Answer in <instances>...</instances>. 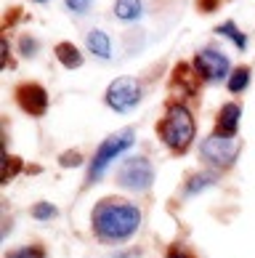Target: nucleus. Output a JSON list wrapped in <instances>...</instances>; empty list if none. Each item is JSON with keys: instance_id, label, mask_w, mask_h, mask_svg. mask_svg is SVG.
Masks as SVG:
<instances>
[{"instance_id": "f257e3e1", "label": "nucleus", "mask_w": 255, "mask_h": 258, "mask_svg": "<svg viewBox=\"0 0 255 258\" xmlns=\"http://www.w3.org/2000/svg\"><path fill=\"white\" fill-rule=\"evenodd\" d=\"M141 226V208L130 200L120 197H104L96 203L91 213V229L99 237V242H128Z\"/></svg>"}, {"instance_id": "f03ea898", "label": "nucleus", "mask_w": 255, "mask_h": 258, "mask_svg": "<svg viewBox=\"0 0 255 258\" xmlns=\"http://www.w3.org/2000/svg\"><path fill=\"white\" fill-rule=\"evenodd\" d=\"M194 131H197V122L184 104H170L162 120L157 122V133L162 139V144L173 149L176 155H184L189 149V144L194 141Z\"/></svg>"}, {"instance_id": "7ed1b4c3", "label": "nucleus", "mask_w": 255, "mask_h": 258, "mask_svg": "<svg viewBox=\"0 0 255 258\" xmlns=\"http://www.w3.org/2000/svg\"><path fill=\"white\" fill-rule=\"evenodd\" d=\"M136 141V131L133 128H122L117 133H112L109 139L101 141V147L93 152L91 165H88V184H96V181L104 178V173L109 170V165L115 162L122 152H128Z\"/></svg>"}, {"instance_id": "20e7f679", "label": "nucleus", "mask_w": 255, "mask_h": 258, "mask_svg": "<svg viewBox=\"0 0 255 258\" xmlns=\"http://www.w3.org/2000/svg\"><path fill=\"white\" fill-rule=\"evenodd\" d=\"M152 181H154V168L146 157H130L117 170V184L133 189V192H144V189L152 186Z\"/></svg>"}, {"instance_id": "39448f33", "label": "nucleus", "mask_w": 255, "mask_h": 258, "mask_svg": "<svg viewBox=\"0 0 255 258\" xmlns=\"http://www.w3.org/2000/svg\"><path fill=\"white\" fill-rule=\"evenodd\" d=\"M141 101V83L136 78H117V80H112L109 83V88H107V104L115 112H130L136 107V104Z\"/></svg>"}, {"instance_id": "423d86ee", "label": "nucleus", "mask_w": 255, "mask_h": 258, "mask_svg": "<svg viewBox=\"0 0 255 258\" xmlns=\"http://www.w3.org/2000/svg\"><path fill=\"white\" fill-rule=\"evenodd\" d=\"M194 70L207 83H221L231 75V64L226 59V53L215 51V48H202L194 56Z\"/></svg>"}, {"instance_id": "0eeeda50", "label": "nucleus", "mask_w": 255, "mask_h": 258, "mask_svg": "<svg viewBox=\"0 0 255 258\" xmlns=\"http://www.w3.org/2000/svg\"><path fill=\"white\" fill-rule=\"evenodd\" d=\"M200 152H202V160L210 162L215 168H229L234 160L239 155V147L234 144L231 139H221V136H207L202 144H200Z\"/></svg>"}, {"instance_id": "6e6552de", "label": "nucleus", "mask_w": 255, "mask_h": 258, "mask_svg": "<svg viewBox=\"0 0 255 258\" xmlns=\"http://www.w3.org/2000/svg\"><path fill=\"white\" fill-rule=\"evenodd\" d=\"M16 104L27 114L40 117V114H45V109H48V93H45V88L37 83H22L16 88Z\"/></svg>"}, {"instance_id": "1a4fd4ad", "label": "nucleus", "mask_w": 255, "mask_h": 258, "mask_svg": "<svg viewBox=\"0 0 255 258\" xmlns=\"http://www.w3.org/2000/svg\"><path fill=\"white\" fill-rule=\"evenodd\" d=\"M239 120H242V107L239 104H223L221 112H218V120H215V131L213 136H221V139H234L237 136V128H239Z\"/></svg>"}, {"instance_id": "9d476101", "label": "nucleus", "mask_w": 255, "mask_h": 258, "mask_svg": "<svg viewBox=\"0 0 255 258\" xmlns=\"http://www.w3.org/2000/svg\"><path fill=\"white\" fill-rule=\"evenodd\" d=\"M197 78H200V72H197L194 67L178 64L173 70V75H170V85H173V88H184L186 96H194L197 88H200V80Z\"/></svg>"}, {"instance_id": "9b49d317", "label": "nucleus", "mask_w": 255, "mask_h": 258, "mask_svg": "<svg viewBox=\"0 0 255 258\" xmlns=\"http://www.w3.org/2000/svg\"><path fill=\"white\" fill-rule=\"evenodd\" d=\"M85 45H88V51L96 56V59H101V61L112 59V40H109L107 32H101V30L88 32V37H85Z\"/></svg>"}, {"instance_id": "f8f14e48", "label": "nucleus", "mask_w": 255, "mask_h": 258, "mask_svg": "<svg viewBox=\"0 0 255 258\" xmlns=\"http://www.w3.org/2000/svg\"><path fill=\"white\" fill-rule=\"evenodd\" d=\"M213 184H218V173H215V170H205V173H194V176H189L186 186H184V197H194V195H200L202 189L213 186Z\"/></svg>"}, {"instance_id": "ddd939ff", "label": "nucleus", "mask_w": 255, "mask_h": 258, "mask_svg": "<svg viewBox=\"0 0 255 258\" xmlns=\"http://www.w3.org/2000/svg\"><path fill=\"white\" fill-rule=\"evenodd\" d=\"M56 59H59L61 67H67V70H77V67L82 64V53L77 51V45L64 40V43L56 45Z\"/></svg>"}, {"instance_id": "4468645a", "label": "nucleus", "mask_w": 255, "mask_h": 258, "mask_svg": "<svg viewBox=\"0 0 255 258\" xmlns=\"http://www.w3.org/2000/svg\"><path fill=\"white\" fill-rule=\"evenodd\" d=\"M144 14L141 0H115V16L120 22H136Z\"/></svg>"}, {"instance_id": "2eb2a0df", "label": "nucleus", "mask_w": 255, "mask_h": 258, "mask_svg": "<svg viewBox=\"0 0 255 258\" xmlns=\"http://www.w3.org/2000/svg\"><path fill=\"white\" fill-rule=\"evenodd\" d=\"M215 35H223V37H229V40H231L234 45H237L239 51H244V48H247V35H244V32H239V30H237V24H234V22H223L221 27H215Z\"/></svg>"}, {"instance_id": "dca6fc26", "label": "nucleus", "mask_w": 255, "mask_h": 258, "mask_svg": "<svg viewBox=\"0 0 255 258\" xmlns=\"http://www.w3.org/2000/svg\"><path fill=\"white\" fill-rule=\"evenodd\" d=\"M247 85H250V70L247 67H237V70L229 75V91L231 93H242Z\"/></svg>"}, {"instance_id": "f3484780", "label": "nucleus", "mask_w": 255, "mask_h": 258, "mask_svg": "<svg viewBox=\"0 0 255 258\" xmlns=\"http://www.w3.org/2000/svg\"><path fill=\"white\" fill-rule=\"evenodd\" d=\"M6 258H45V247L43 245H24L16 250H8Z\"/></svg>"}, {"instance_id": "a211bd4d", "label": "nucleus", "mask_w": 255, "mask_h": 258, "mask_svg": "<svg viewBox=\"0 0 255 258\" xmlns=\"http://www.w3.org/2000/svg\"><path fill=\"white\" fill-rule=\"evenodd\" d=\"M56 205H51V203H35L32 205V210H30V216L35 218V221H51V218H56Z\"/></svg>"}, {"instance_id": "6ab92c4d", "label": "nucleus", "mask_w": 255, "mask_h": 258, "mask_svg": "<svg viewBox=\"0 0 255 258\" xmlns=\"http://www.w3.org/2000/svg\"><path fill=\"white\" fill-rule=\"evenodd\" d=\"M19 170H24V162L14 155H6L3 157V181H11Z\"/></svg>"}, {"instance_id": "aec40b11", "label": "nucleus", "mask_w": 255, "mask_h": 258, "mask_svg": "<svg viewBox=\"0 0 255 258\" xmlns=\"http://www.w3.org/2000/svg\"><path fill=\"white\" fill-rule=\"evenodd\" d=\"M19 51H22L24 59H32V56L37 53V40L30 35H22V40H19Z\"/></svg>"}, {"instance_id": "412c9836", "label": "nucleus", "mask_w": 255, "mask_h": 258, "mask_svg": "<svg viewBox=\"0 0 255 258\" xmlns=\"http://www.w3.org/2000/svg\"><path fill=\"white\" fill-rule=\"evenodd\" d=\"M64 3H67V8H69L72 14H77V16L91 11V0H64Z\"/></svg>"}, {"instance_id": "4be33fe9", "label": "nucleus", "mask_w": 255, "mask_h": 258, "mask_svg": "<svg viewBox=\"0 0 255 258\" xmlns=\"http://www.w3.org/2000/svg\"><path fill=\"white\" fill-rule=\"evenodd\" d=\"M80 162H82V157L77 152H67V155L59 157V165H64V168H74V165H80Z\"/></svg>"}, {"instance_id": "5701e85b", "label": "nucleus", "mask_w": 255, "mask_h": 258, "mask_svg": "<svg viewBox=\"0 0 255 258\" xmlns=\"http://www.w3.org/2000/svg\"><path fill=\"white\" fill-rule=\"evenodd\" d=\"M200 3V11L202 14H210V11H215V8L221 6V0H197Z\"/></svg>"}, {"instance_id": "b1692460", "label": "nucleus", "mask_w": 255, "mask_h": 258, "mask_svg": "<svg viewBox=\"0 0 255 258\" xmlns=\"http://www.w3.org/2000/svg\"><path fill=\"white\" fill-rule=\"evenodd\" d=\"M0 56H3V64L11 70V67H14V61H11V45H8L6 40H3V48H0Z\"/></svg>"}, {"instance_id": "393cba45", "label": "nucleus", "mask_w": 255, "mask_h": 258, "mask_svg": "<svg viewBox=\"0 0 255 258\" xmlns=\"http://www.w3.org/2000/svg\"><path fill=\"white\" fill-rule=\"evenodd\" d=\"M167 258H194V255L186 253L184 247H170V250H167Z\"/></svg>"}, {"instance_id": "a878e982", "label": "nucleus", "mask_w": 255, "mask_h": 258, "mask_svg": "<svg viewBox=\"0 0 255 258\" xmlns=\"http://www.w3.org/2000/svg\"><path fill=\"white\" fill-rule=\"evenodd\" d=\"M35 3H45V0H35Z\"/></svg>"}]
</instances>
